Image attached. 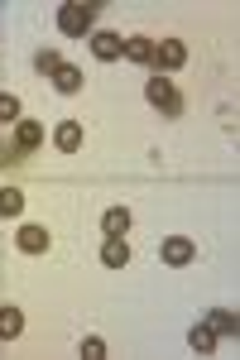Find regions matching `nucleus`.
I'll return each mask as SVG.
<instances>
[{
    "label": "nucleus",
    "instance_id": "9d476101",
    "mask_svg": "<svg viewBox=\"0 0 240 360\" xmlns=\"http://www.w3.org/2000/svg\"><path fill=\"white\" fill-rule=\"evenodd\" d=\"M20 332H25V317H20V307H0V341H15Z\"/></svg>",
    "mask_w": 240,
    "mask_h": 360
},
{
    "label": "nucleus",
    "instance_id": "423d86ee",
    "mask_svg": "<svg viewBox=\"0 0 240 360\" xmlns=\"http://www.w3.org/2000/svg\"><path fill=\"white\" fill-rule=\"evenodd\" d=\"M101 264H110V269H125V264H130V245H125L120 236H110L106 245H101Z\"/></svg>",
    "mask_w": 240,
    "mask_h": 360
},
{
    "label": "nucleus",
    "instance_id": "4468645a",
    "mask_svg": "<svg viewBox=\"0 0 240 360\" xmlns=\"http://www.w3.org/2000/svg\"><path fill=\"white\" fill-rule=\"evenodd\" d=\"M187 341H192V351H197V356H212V351H216V332L207 327V322H202V327H192Z\"/></svg>",
    "mask_w": 240,
    "mask_h": 360
},
{
    "label": "nucleus",
    "instance_id": "2eb2a0df",
    "mask_svg": "<svg viewBox=\"0 0 240 360\" xmlns=\"http://www.w3.org/2000/svg\"><path fill=\"white\" fill-rule=\"evenodd\" d=\"M101 226H106V236H125L130 231V212L125 207H110L106 217H101Z\"/></svg>",
    "mask_w": 240,
    "mask_h": 360
},
{
    "label": "nucleus",
    "instance_id": "39448f33",
    "mask_svg": "<svg viewBox=\"0 0 240 360\" xmlns=\"http://www.w3.org/2000/svg\"><path fill=\"white\" fill-rule=\"evenodd\" d=\"M91 53L101 58V63H115V58H125V39L120 34H96L91 39Z\"/></svg>",
    "mask_w": 240,
    "mask_h": 360
},
{
    "label": "nucleus",
    "instance_id": "f3484780",
    "mask_svg": "<svg viewBox=\"0 0 240 360\" xmlns=\"http://www.w3.org/2000/svg\"><path fill=\"white\" fill-rule=\"evenodd\" d=\"M0 125H20V101L10 91H0Z\"/></svg>",
    "mask_w": 240,
    "mask_h": 360
},
{
    "label": "nucleus",
    "instance_id": "6ab92c4d",
    "mask_svg": "<svg viewBox=\"0 0 240 360\" xmlns=\"http://www.w3.org/2000/svg\"><path fill=\"white\" fill-rule=\"evenodd\" d=\"M82 356H87V360H101V356H106V341H101V336H87V341H82Z\"/></svg>",
    "mask_w": 240,
    "mask_h": 360
},
{
    "label": "nucleus",
    "instance_id": "20e7f679",
    "mask_svg": "<svg viewBox=\"0 0 240 360\" xmlns=\"http://www.w3.org/2000/svg\"><path fill=\"white\" fill-rule=\"evenodd\" d=\"M159 259H163V264H173V269L192 264V240H187V236H168V240L159 245Z\"/></svg>",
    "mask_w": 240,
    "mask_h": 360
},
{
    "label": "nucleus",
    "instance_id": "9b49d317",
    "mask_svg": "<svg viewBox=\"0 0 240 360\" xmlns=\"http://www.w3.org/2000/svg\"><path fill=\"white\" fill-rule=\"evenodd\" d=\"M15 144H20V149L44 144V125H39V120H20V125H15Z\"/></svg>",
    "mask_w": 240,
    "mask_h": 360
},
{
    "label": "nucleus",
    "instance_id": "7ed1b4c3",
    "mask_svg": "<svg viewBox=\"0 0 240 360\" xmlns=\"http://www.w3.org/2000/svg\"><path fill=\"white\" fill-rule=\"evenodd\" d=\"M183 63H187L183 39H163V44H154V68H159V72H178Z\"/></svg>",
    "mask_w": 240,
    "mask_h": 360
},
{
    "label": "nucleus",
    "instance_id": "ddd939ff",
    "mask_svg": "<svg viewBox=\"0 0 240 360\" xmlns=\"http://www.w3.org/2000/svg\"><path fill=\"white\" fill-rule=\"evenodd\" d=\"M207 327H212L216 336H236L240 332V322H236V312H226V307H216L212 317H207Z\"/></svg>",
    "mask_w": 240,
    "mask_h": 360
},
{
    "label": "nucleus",
    "instance_id": "f257e3e1",
    "mask_svg": "<svg viewBox=\"0 0 240 360\" xmlns=\"http://www.w3.org/2000/svg\"><path fill=\"white\" fill-rule=\"evenodd\" d=\"M144 96H149V106H159L163 115H178V111H183V96H178V91L168 86V77H149Z\"/></svg>",
    "mask_w": 240,
    "mask_h": 360
},
{
    "label": "nucleus",
    "instance_id": "f8f14e48",
    "mask_svg": "<svg viewBox=\"0 0 240 360\" xmlns=\"http://www.w3.org/2000/svg\"><path fill=\"white\" fill-rule=\"evenodd\" d=\"M53 86H58V91H68V96H72V91H82V68L63 63V68L53 72Z\"/></svg>",
    "mask_w": 240,
    "mask_h": 360
},
{
    "label": "nucleus",
    "instance_id": "f03ea898",
    "mask_svg": "<svg viewBox=\"0 0 240 360\" xmlns=\"http://www.w3.org/2000/svg\"><path fill=\"white\" fill-rule=\"evenodd\" d=\"M58 29L68 34V39H77L91 29V5H58Z\"/></svg>",
    "mask_w": 240,
    "mask_h": 360
},
{
    "label": "nucleus",
    "instance_id": "0eeeda50",
    "mask_svg": "<svg viewBox=\"0 0 240 360\" xmlns=\"http://www.w3.org/2000/svg\"><path fill=\"white\" fill-rule=\"evenodd\" d=\"M20 250L25 255H44L49 250V231L44 226H20Z\"/></svg>",
    "mask_w": 240,
    "mask_h": 360
},
{
    "label": "nucleus",
    "instance_id": "a211bd4d",
    "mask_svg": "<svg viewBox=\"0 0 240 360\" xmlns=\"http://www.w3.org/2000/svg\"><path fill=\"white\" fill-rule=\"evenodd\" d=\"M34 68H39V72H44V77H53L58 68H63V58H58L53 49H39V58H34Z\"/></svg>",
    "mask_w": 240,
    "mask_h": 360
},
{
    "label": "nucleus",
    "instance_id": "dca6fc26",
    "mask_svg": "<svg viewBox=\"0 0 240 360\" xmlns=\"http://www.w3.org/2000/svg\"><path fill=\"white\" fill-rule=\"evenodd\" d=\"M25 212V193L20 188H0V217H20Z\"/></svg>",
    "mask_w": 240,
    "mask_h": 360
},
{
    "label": "nucleus",
    "instance_id": "1a4fd4ad",
    "mask_svg": "<svg viewBox=\"0 0 240 360\" xmlns=\"http://www.w3.org/2000/svg\"><path fill=\"white\" fill-rule=\"evenodd\" d=\"M125 58H134V63H144V68H154V39H125Z\"/></svg>",
    "mask_w": 240,
    "mask_h": 360
},
{
    "label": "nucleus",
    "instance_id": "6e6552de",
    "mask_svg": "<svg viewBox=\"0 0 240 360\" xmlns=\"http://www.w3.org/2000/svg\"><path fill=\"white\" fill-rule=\"evenodd\" d=\"M53 144L63 149V154H77V144H82V125H77V120H63V125L53 130Z\"/></svg>",
    "mask_w": 240,
    "mask_h": 360
}]
</instances>
